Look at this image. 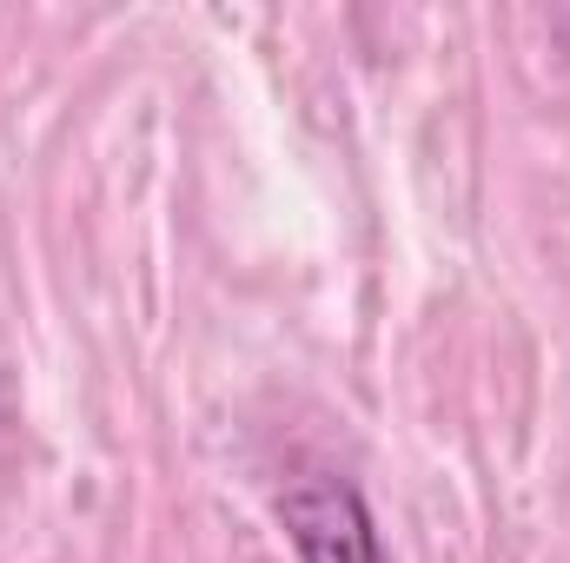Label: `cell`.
Returning a JSON list of instances; mask_svg holds the SVG:
<instances>
[{
    "instance_id": "obj_1",
    "label": "cell",
    "mask_w": 570,
    "mask_h": 563,
    "mask_svg": "<svg viewBox=\"0 0 570 563\" xmlns=\"http://www.w3.org/2000/svg\"><path fill=\"white\" fill-rule=\"evenodd\" d=\"M285 537L298 563H385V544H379V524H372V504L358 497L352 477H298L285 491Z\"/></svg>"
}]
</instances>
